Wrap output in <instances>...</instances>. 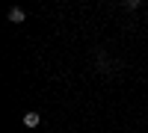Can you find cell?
Here are the masks:
<instances>
[{
	"label": "cell",
	"instance_id": "cell-1",
	"mask_svg": "<svg viewBox=\"0 0 148 133\" xmlns=\"http://www.w3.org/2000/svg\"><path fill=\"white\" fill-rule=\"evenodd\" d=\"M24 18H27V12H24L21 6H12V9H9V21H12V24H21Z\"/></svg>",
	"mask_w": 148,
	"mask_h": 133
},
{
	"label": "cell",
	"instance_id": "cell-2",
	"mask_svg": "<svg viewBox=\"0 0 148 133\" xmlns=\"http://www.w3.org/2000/svg\"><path fill=\"white\" fill-rule=\"evenodd\" d=\"M39 121H42V115H39V113H27V115H24V124H27V127H36Z\"/></svg>",
	"mask_w": 148,
	"mask_h": 133
}]
</instances>
